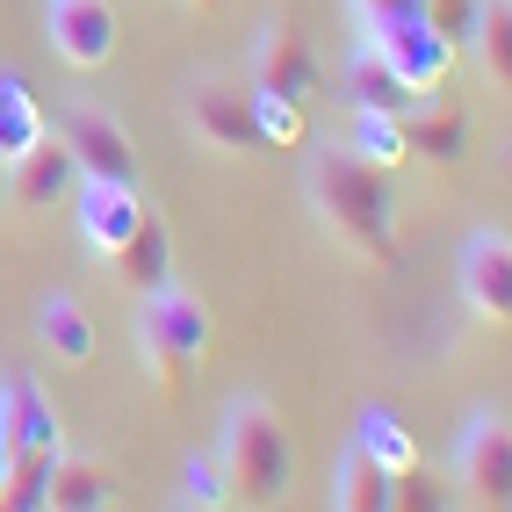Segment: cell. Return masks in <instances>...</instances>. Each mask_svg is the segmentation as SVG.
Here are the masks:
<instances>
[{"label": "cell", "mask_w": 512, "mask_h": 512, "mask_svg": "<svg viewBox=\"0 0 512 512\" xmlns=\"http://www.w3.org/2000/svg\"><path fill=\"white\" fill-rule=\"evenodd\" d=\"M303 195H311L318 224L339 238L347 253L375 260V267H397V195L383 166L354 159L347 145H325L303 166Z\"/></svg>", "instance_id": "6da1fadb"}, {"label": "cell", "mask_w": 512, "mask_h": 512, "mask_svg": "<svg viewBox=\"0 0 512 512\" xmlns=\"http://www.w3.org/2000/svg\"><path fill=\"white\" fill-rule=\"evenodd\" d=\"M217 469L231 505H275L296 484V440L282 426V412L267 397H231V412L217 426Z\"/></svg>", "instance_id": "7a4b0ae2"}, {"label": "cell", "mask_w": 512, "mask_h": 512, "mask_svg": "<svg viewBox=\"0 0 512 512\" xmlns=\"http://www.w3.org/2000/svg\"><path fill=\"white\" fill-rule=\"evenodd\" d=\"M210 303L202 296H188V289H152V296H138V354H145V368H152V383L166 390V397H181L188 383H195V368H202V354H210Z\"/></svg>", "instance_id": "3957f363"}, {"label": "cell", "mask_w": 512, "mask_h": 512, "mask_svg": "<svg viewBox=\"0 0 512 512\" xmlns=\"http://www.w3.org/2000/svg\"><path fill=\"white\" fill-rule=\"evenodd\" d=\"M361 44L383 51V65H390V73L412 87V94H433L440 80L455 73V37H440L426 8H404V15L368 22V29H361Z\"/></svg>", "instance_id": "277c9868"}, {"label": "cell", "mask_w": 512, "mask_h": 512, "mask_svg": "<svg viewBox=\"0 0 512 512\" xmlns=\"http://www.w3.org/2000/svg\"><path fill=\"white\" fill-rule=\"evenodd\" d=\"M65 202H73L80 246H87L94 260H116V253H123V238L138 231V224H145V210H152L138 181H101V174H80Z\"/></svg>", "instance_id": "5b68a950"}, {"label": "cell", "mask_w": 512, "mask_h": 512, "mask_svg": "<svg viewBox=\"0 0 512 512\" xmlns=\"http://www.w3.org/2000/svg\"><path fill=\"white\" fill-rule=\"evenodd\" d=\"M455 484L469 505H505L512 498V426L505 412H469L455 433Z\"/></svg>", "instance_id": "8992f818"}, {"label": "cell", "mask_w": 512, "mask_h": 512, "mask_svg": "<svg viewBox=\"0 0 512 512\" xmlns=\"http://www.w3.org/2000/svg\"><path fill=\"white\" fill-rule=\"evenodd\" d=\"M181 109H188V138H195L202 152H224V159L267 152L260 130H253V94L238 87V80H195Z\"/></svg>", "instance_id": "52a82bcc"}, {"label": "cell", "mask_w": 512, "mask_h": 512, "mask_svg": "<svg viewBox=\"0 0 512 512\" xmlns=\"http://www.w3.org/2000/svg\"><path fill=\"white\" fill-rule=\"evenodd\" d=\"M58 145L73 152L80 174H101V181H138V145H130V130L101 109V101H73L58 123Z\"/></svg>", "instance_id": "ba28073f"}, {"label": "cell", "mask_w": 512, "mask_h": 512, "mask_svg": "<svg viewBox=\"0 0 512 512\" xmlns=\"http://www.w3.org/2000/svg\"><path fill=\"white\" fill-rule=\"evenodd\" d=\"M44 37L73 73H101V65L116 58L123 29H116L109 0H44Z\"/></svg>", "instance_id": "9c48e42d"}, {"label": "cell", "mask_w": 512, "mask_h": 512, "mask_svg": "<svg viewBox=\"0 0 512 512\" xmlns=\"http://www.w3.org/2000/svg\"><path fill=\"white\" fill-rule=\"evenodd\" d=\"M318 51H311V37L289 22V15H267L260 29H253V87H267V94H289V101H311L318 94Z\"/></svg>", "instance_id": "30bf717a"}, {"label": "cell", "mask_w": 512, "mask_h": 512, "mask_svg": "<svg viewBox=\"0 0 512 512\" xmlns=\"http://www.w3.org/2000/svg\"><path fill=\"white\" fill-rule=\"evenodd\" d=\"M455 296L469 318L484 325H505L512 318V238L505 231H476L462 260H455Z\"/></svg>", "instance_id": "8fae6325"}, {"label": "cell", "mask_w": 512, "mask_h": 512, "mask_svg": "<svg viewBox=\"0 0 512 512\" xmlns=\"http://www.w3.org/2000/svg\"><path fill=\"white\" fill-rule=\"evenodd\" d=\"M0 448L8 455H58L65 448L58 404L29 375H0Z\"/></svg>", "instance_id": "7c38bea8"}, {"label": "cell", "mask_w": 512, "mask_h": 512, "mask_svg": "<svg viewBox=\"0 0 512 512\" xmlns=\"http://www.w3.org/2000/svg\"><path fill=\"white\" fill-rule=\"evenodd\" d=\"M0 174H8V195L22 202V210H65L80 166H73V152H65L58 138H37L29 152H15L8 166H0Z\"/></svg>", "instance_id": "4fadbf2b"}, {"label": "cell", "mask_w": 512, "mask_h": 512, "mask_svg": "<svg viewBox=\"0 0 512 512\" xmlns=\"http://www.w3.org/2000/svg\"><path fill=\"white\" fill-rule=\"evenodd\" d=\"M29 325H37V347H44L51 361H65V368H87V361H94V318L80 311V296H65V289L37 296Z\"/></svg>", "instance_id": "5bb4252c"}, {"label": "cell", "mask_w": 512, "mask_h": 512, "mask_svg": "<svg viewBox=\"0 0 512 512\" xmlns=\"http://www.w3.org/2000/svg\"><path fill=\"white\" fill-rule=\"evenodd\" d=\"M332 505L339 512H390V505H404V476H390V469H375L354 440L332 455Z\"/></svg>", "instance_id": "9a60e30c"}, {"label": "cell", "mask_w": 512, "mask_h": 512, "mask_svg": "<svg viewBox=\"0 0 512 512\" xmlns=\"http://www.w3.org/2000/svg\"><path fill=\"white\" fill-rule=\"evenodd\" d=\"M116 275H123V289H130V296H152V289L174 282V231H166V217H159V210H145V224L123 238Z\"/></svg>", "instance_id": "2e32d148"}, {"label": "cell", "mask_w": 512, "mask_h": 512, "mask_svg": "<svg viewBox=\"0 0 512 512\" xmlns=\"http://www.w3.org/2000/svg\"><path fill=\"white\" fill-rule=\"evenodd\" d=\"M347 101H354V109H383V116H412V109H419V94L404 87L390 65H383V51L361 44V37H354V51H347Z\"/></svg>", "instance_id": "e0dca14e"}, {"label": "cell", "mask_w": 512, "mask_h": 512, "mask_svg": "<svg viewBox=\"0 0 512 512\" xmlns=\"http://www.w3.org/2000/svg\"><path fill=\"white\" fill-rule=\"evenodd\" d=\"M354 448H361L375 469H390V476H419V440H412V426H404L397 412H383V404H361Z\"/></svg>", "instance_id": "ac0fdd59"}, {"label": "cell", "mask_w": 512, "mask_h": 512, "mask_svg": "<svg viewBox=\"0 0 512 512\" xmlns=\"http://www.w3.org/2000/svg\"><path fill=\"white\" fill-rule=\"evenodd\" d=\"M37 138H51L37 87H29V80L15 73V65H0V166H8L15 152H29Z\"/></svg>", "instance_id": "d6986e66"}, {"label": "cell", "mask_w": 512, "mask_h": 512, "mask_svg": "<svg viewBox=\"0 0 512 512\" xmlns=\"http://www.w3.org/2000/svg\"><path fill=\"white\" fill-rule=\"evenodd\" d=\"M469 51L491 87H512V0H476L469 15Z\"/></svg>", "instance_id": "ffe728a7"}, {"label": "cell", "mask_w": 512, "mask_h": 512, "mask_svg": "<svg viewBox=\"0 0 512 512\" xmlns=\"http://www.w3.org/2000/svg\"><path fill=\"white\" fill-rule=\"evenodd\" d=\"M347 152L383 166V174H397L404 159H412V138H404V116H383V109H354L347 123Z\"/></svg>", "instance_id": "44dd1931"}, {"label": "cell", "mask_w": 512, "mask_h": 512, "mask_svg": "<svg viewBox=\"0 0 512 512\" xmlns=\"http://www.w3.org/2000/svg\"><path fill=\"white\" fill-rule=\"evenodd\" d=\"M44 505H58V512H101V505H116V484L101 476L94 462H80V455H51V498Z\"/></svg>", "instance_id": "7402d4cb"}, {"label": "cell", "mask_w": 512, "mask_h": 512, "mask_svg": "<svg viewBox=\"0 0 512 512\" xmlns=\"http://www.w3.org/2000/svg\"><path fill=\"white\" fill-rule=\"evenodd\" d=\"M404 138H412V159H440V166H455L469 152V116L462 109H412L404 116Z\"/></svg>", "instance_id": "603a6c76"}, {"label": "cell", "mask_w": 512, "mask_h": 512, "mask_svg": "<svg viewBox=\"0 0 512 512\" xmlns=\"http://www.w3.org/2000/svg\"><path fill=\"white\" fill-rule=\"evenodd\" d=\"M246 94H253V130H260V145H267V152H296V145H303V101L267 94V87H246Z\"/></svg>", "instance_id": "cb8c5ba5"}, {"label": "cell", "mask_w": 512, "mask_h": 512, "mask_svg": "<svg viewBox=\"0 0 512 512\" xmlns=\"http://www.w3.org/2000/svg\"><path fill=\"white\" fill-rule=\"evenodd\" d=\"M44 498H51V455H8L0 505H8V512H37Z\"/></svg>", "instance_id": "d4e9b609"}, {"label": "cell", "mask_w": 512, "mask_h": 512, "mask_svg": "<svg viewBox=\"0 0 512 512\" xmlns=\"http://www.w3.org/2000/svg\"><path fill=\"white\" fill-rule=\"evenodd\" d=\"M174 505H188V512H217V505H231L224 469H217V455H210V448H195V455L181 462V491H174Z\"/></svg>", "instance_id": "484cf974"}, {"label": "cell", "mask_w": 512, "mask_h": 512, "mask_svg": "<svg viewBox=\"0 0 512 512\" xmlns=\"http://www.w3.org/2000/svg\"><path fill=\"white\" fill-rule=\"evenodd\" d=\"M0 476H8V448H0Z\"/></svg>", "instance_id": "4316f807"}, {"label": "cell", "mask_w": 512, "mask_h": 512, "mask_svg": "<svg viewBox=\"0 0 512 512\" xmlns=\"http://www.w3.org/2000/svg\"><path fill=\"white\" fill-rule=\"evenodd\" d=\"M210 8H217V0H210Z\"/></svg>", "instance_id": "83f0119b"}]
</instances>
